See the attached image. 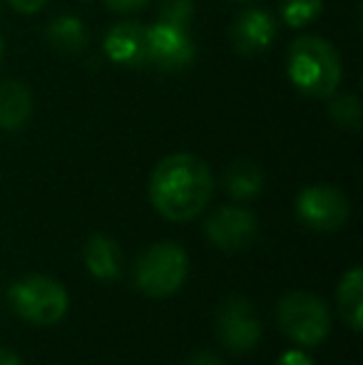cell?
I'll use <instances>...</instances> for the list:
<instances>
[{"label":"cell","mask_w":363,"mask_h":365,"mask_svg":"<svg viewBox=\"0 0 363 365\" xmlns=\"http://www.w3.org/2000/svg\"><path fill=\"white\" fill-rule=\"evenodd\" d=\"M214 192L209 167L187 152L170 154L150 177L152 207L170 221H189L204 212Z\"/></svg>","instance_id":"1"},{"label":"cell","mask_w":363,"mask_h":365,"mask_svg":"<svg viewBox=\"0 0 363 365\" xmlns=\"http://www.w3.org/2000/svg\"><path fill=\"white\" fill-rule=\"evenodd\" d=\"M341 75V58L334 45L316 35L296 38L289 48V77L304 95L324 100L339 90Z\"/></svg>","instance_id":"2"},{"label":"cell","mask_w":363,"mask_h":365,"mask_svg":"<svg viewBox=\"0 0 363 365\" xmlns=\"http://www.w3.org/2000/svg\"><path fill=\"white\" fill-rule=\"evenodd\" d=\"M189 256L180 244L160 241L150 246L145 254L137 259L135 266V284L145 296L167 298L182 289L187 281Z\"/></svg>","instance_id":"3"},{"label":"cell","mask_w":363,"mask_h":365,"mask_svg":"<svg viewBox=\"0 0 363 365\" xmlns=\"http://www.w3.org/2000/svg\"><path fill=\"white\" fill-rule=\"evenodd\" d=\"M10 306L35 326H53L68 313L70 298L63 284L48 276H28L10 286Z\"/></svg>","instance_id":"4"},{"label":"cell","mask_w":363,"mask_h":365,"mask_svg":"<svg viewBox=\"0 0 363 365\" xmlns=\"http://www.w3.org/2000/svg\"><path fill=\"white\" fill-rule=\"evenodd\" d=\"M279 326L299 346H319L331 331L326 303L309 291H294L279 303Z\"/></svg>","instance_id":"5"},{"label":"cell","mask_w":363,"mask_h":365,"mask_svg":"<svg viewBox=\"0 0 363 365\" xmlns=\"http://www.w3.org/2000/svg\"><path fill=\"white\" fill-rule=\"evenodd\" d=\"M194 43L187 28L155 23L147 28L145 43V68H155L162 73H180L194 63Z\"/></svg>","instance_id":"6"},{"label":"cell","mask_w":363,"mask_h":365,"mask_svg":"<svg viewBox=\"0 0 363 365\" xmlns=\"http://www.w3.org/2000/svg\"><path fill=\"white\" fill-rule=\"evenodd\" d=\"M217 333L219 341L234 353H247L262 338L257 308L242 296H232L217 311Z\"/></svg>","instance_id":"7"},{"label":"cell","mask_w":363,"mask_h":365,"mask_svg":"<svg viewBox=\"0 0 363 365\" xmlns=\"http://www.w3.org/2000/svg\"><path fill=\"white\" fill-rule=\"evenodd\" d=\"M296 217L314 231H334L349 219V199L336 187H309L296 197Z\"/></svg>","instance_id":"8"},{"label":"cell","mask_w":363,"mask_h":365,"mask_svg":"<svg viewBox=\"0 0 363 365\" xmlns=\"http://www.w3.org/2000/svg\"><path fill=\"white\" fill-rule=\"evenodd\" d=\"M207 236L222 251H242L257 236V219L242 207H222L207 219Z\"/></svg>","instance_id":"9"},{"label":"cell","mask_w":363,"mask_h":365,"mask_svg":"<svg viewBox=\"0 0 363 365\" xmlns=\"http://www.w3.org/2000/svg\"><path fill=\"white\" fill-rule=\"evenodd\" d=\"M276 38V23L269 13L259 8H247L234 18L232 28H229V40L232 48L244 58H254V55L264 53L272 48Z\"/></svg>","instance_id":"10"},{"label":"cell","mask_w":363,"mask_h":365,"mask_svg":"<svg viewBox=\"0 0 363 365\" xmlns=\"http://www.w3.org/2000/svg\"><path fill=\"white\" fill-rule=\"evenodd\" d=\"M145 43L147 28L137 20L130 23H117L110 28L105 38V53L112 63L125 65V68H145Z\"/></svg>","instance_id":"11"},{"label":"cell","mask_w":363,"mask_h":365,"mask_svg":"<svg viewBox=\"0 0 363 365\" xmlns=\"http://www.w3.org/2000/svg\"><path fill=\"white\" fill-rule=\"evenodd\" d=\"M33 112L30 90L20 80L0 82V127L3 130H20L28 125Z\"/></svg>","instance_id":"12"},{"label":"cell","mask_w":363,"mask_h":365,"mask_svg":"<svg viewBox=\"0 0 363 365\" xmlns=\"http://www.w3.org/2000/svg\"><path fill=\"white\" fill-rule=\"evenodd\" d=\"M85 264L90 274L100 281H115L122 271V254L120 246L110 236L95 234L85 244Z\"/></svg>","instance_id":"13"},{"label":"cell","mask_w":363,"mask_h":365,"mask_svg":"<svg viewBox=\"0 0 363 365\" xmlns=\"http://www.w3.org/2000/svg\"><path fill=\"white\" fill-rule=\"evenodd\" d=\"M339 308L346 326L354 333L363 328V269L354 266L339 284Z\"/></svg>","instance_id":"14"},{"label":"cell","mask_w":363,"mask_h":365,"mask_svg":"<svg viewBox=\"0 0 363 365\" xmlns=\"http://www.w3.org/2000/svg\"><path fill=\"white\" fill-rule=\"evenodd\" d=\"M224 187L239 202H249L254 199L264 187V172L254 162L239 159V162L229 164V169L224 172Z\"/></svg>","instance_id":"15"},{"label":"cell","mask_w":363,"mask_h":365,"mask_svg":"<svg viewBox=\"0 0 363 365\" xmlns=\"http://www.w3.org/2000/svg\"><path fill=\"white\" fill-rule=\"evenodd\" d=\"M88 28L75 15H60L48 25V40L60 53H80L88 45Z\"/></svg>","instance_id":"16"},{"label":"cell","mask_w":363,"mask_h":365,"mask_svg":"<svg viewBox=\"0 0 363 365\" xmlns=\"http://www.w3.org/2000/svg\"><path fill=\"white\" fill-rule=\"evenodd\" d=\"M329 117L341 130L356 132L361 127V102L356 95H339L329 105Z\"/></svg>","instance_id":"17"},{"label":"cell","mask_w":363,"mask_h":365,"mask_svg":"<svg viewBox=\"0 0 363 365\" xmlns=\"http://www.w3.org/2000/svg\"><path fill=\"white\" fill-rule=\"evenodd\" d=\"M324 10V0H286L281 8V18L291 28H301L316 20Z\"/></svg>","instance_id":"18"},{"label":"cell","mask_w":363,"mask_h":365,"mask_svg":"<svg viewBox=\"0 0 363 365\" xmlns=\"http://www.w3.org/2000/svg\"><path fill=\"white\" fill-rule=\"evenodd\" d=\"M157 13H160V23L189 28L194 18V0H160Z\"/></svg>","instance_id":"19"},{"label":"cell","mask_w":363,"mask_h":365,"mask_svg":"<svg viewBox=\"0 0 363 365\" xmlns=\"http://www.w3.org/2000/svg\"><path fill=\"white\" fill-rule=\"evenodd\" d=\"M150 0H105V5L115 13H135V10H142Z\"/></svg>","instance_id":"20"},{"label":"cell","mask_w":363,"mask_h":365,"mask_svg":"<svg viewBox=\"0 0 363 365\" xmlns=\"http://www.w3.org/2000/svg\"><path fill=\"white\" fill-rule=\"evenodd\" d=\"M276 365H314V361H311L304 351H286L284 356L276 361Z\"/></svg>","instance_id":"21"},{"label":"cell","mask_w":363,"mask_h":365,"mask_svg":"<svg viewBox=\"0 0 363 365\" xmlns=\"http://www.w3.org/2000/svg\"><path fill=\"white\" fill-rule=\"evenodd\" d=\"M8 3H10V8L18 10V13L30 15V13H38L48 0H8Z\"/></svg>","instance_id":"22"},{"label":"cell","mask_w":363,"mask_h":365,"mask_svg":"<svg viewBox=\"0 0 363 365\" xmlns=\"http://www.w3.org/2000/svg\"><path fill=\"white\" fill-rule=\"evenodd\" d=\"M187 365H222L217 356H212V353H197V356L189 358Z\"/></svg>","instance_id":"23"},{"label":"cell","mask_w":363,"mask_h":365,"mask_svg":"<svg viewBox=\"0 0 363 365\" xmlns=\"http://www.w3.org/2000/svg\"><path fill=\"white\" fill-rule=\"evenodd\" d=\"M0 365H23V361L8 348H0Z\"/></svg>","instance_id":"24"},{"label":"cell","mask_w":363,"mask_h":365,"mask_svg":"<svg viewBox=\"0 0 363 365\" xmlns=\"http://www.w3.org/2000/svg\"><path fill=\"white\" fill-rule=\"evenodd\" d=\"M234 3H247V0H234Z\"/></svg>","instance_id":"25"}]
</instances>
